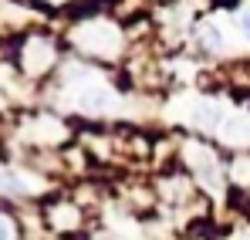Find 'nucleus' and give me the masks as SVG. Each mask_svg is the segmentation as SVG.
<instances>
[{
	"mask_svg": "<svg viewBox=\"0 0 250 240\" xmlns=\"http://www.w3.org/2000/svg\"><path fill=\"white\" fill-rule=\"evenodd\" d=\"M200 41H203V47H209V51H220V47H223V31L213 27V24H207L203 34H200Z\"/></svg>",
	"mask_w": 250,
	"mask_h": 240,
	"instance_id": "obj_7",
	"label": "nucleus"
},
{
	"mask_svg": "<svg viewBox=\"0 0 250 240\" xmlns=\"http://www.w3.org/2000/svg\"><path fill=\"white\" fill-rule=\"evenodd\" d=\"M220 135H223L227 142H233V146L250 142V115H230V119L223 122Z\"/></svg>",
	"mask_w": 250,
	"mask_h": 240,
	"instance_id": "obj_5",
	"label": "nucleus"
},
{
	"mask_svg": "<svg viewBox=\"0 0 250 240\" xmlns=\"http://www.w3.org/2000/svg\"><path fill=\"white\" fill-rule=\"evenodd\" d=\"M112 91L105 88V85H84L82 91H78V109L82 112H88V115H102V112H108L112 109Z\"/></svg>",
	"mask_w": 250,
	"mask_h": 240,
	"instance_id": "obj_3",
	"label": "nucleus"
},
{
	"mask_svg": "<svg viewBox=\"0 0 250 240\" xmlns=\"http://www.w3.org/2000/svg\"><path fill=\"white\" fill-rule=\"evenodd\" d=\"M51 61H54V47H51L47 41H31V44L24 47V68H27L31 75H41Z\"/></svg>",
	"mask_w": 250,
	"mask_h": 240,
	"instance_id": "obj_4",
	"label": "nucleus"
},
{
	"mask_svg": "<svg viewBox=\"0 0 250 240\" xmlns=\"http://www.w3.org/2000/svg\"><path fill=\"white\" fill-rule=\"evenodd\" d=\"M0 240H14V223L7 217H0Z\"/></svg>",
	"mask_w": 250,
	"mask_h": 240,
	"instance_id": "obj_9",
	"label": "nucleus"
},
{
	"mask_svg": "<svg viewBox=\"0 0 250 240\" xmlns=\"http://www.w3.org/2000/svg\"><path fill=\"white\" fill-rule=\"evenodd\" d=\"M78 210L75 206H54V213H51V223L58 227V230H71V227H78Z\"/></svg>",
	"mask_w": 250,
	"mask_h": 240,
	"instance_id": "obj_6",
	"label": "nucleus"
},
{
	"mask_svg": "<svg viewBox=\"0 0 250 240\" xmlns=\"http://www.w3.org/2000/svg\"><path fill=\"white\" fill-rule=\"evenodd\" d=\"M237 179H240V183H250V159L237 162Z\"/></svg>",
	"mask_w": 250,
	"mask_h": 240,
	"instance_id": "obj_8",
	"label": "nucleus"
},
{
	"mask_svg": "<svg viewBox=\"0 0 250 240\" xmlns=\"http://www.w3.org/2000/svg\"><path fill=\"white\" fill-rule=\"evenodd\" d=\"M186 153H189V166H193L196 179H200L207 190H216V186H220V166L213 159V153L203 149V146H189Z\"/></svg>",
	"mask_w": 250,
	"mask_h": 240,
	"instance_id": "obj_2",
	"label": "nucleus"
},
{
	"mask_svg": "<svg viewBox=\"0 0 250 240\" xmlns=\"http://www.w3.org/2000/svg\"><path fill=\"white\" fill-rule=\"evenodd\" d=\"M240 27H244V34L250 38V10H247V14H240Z\"/></svg>",
	"mask_w": 250,
	"mask_h": 240,
	"instance_id": "obj_10",
	"label": "nucleus"
},
{
	"mask_svg": "<svg viewBox=\"0 0 250 240\" xmlns=\"http://www.w3.org/2000/svg\"><path fill=\"white\" fill-rule=\"evenodd\" d=\"M78 41H82L88 51H102V54H108V51H115L119 34H115L112 24H105V21H91V24H84V27H82Z\"/></svg>",
	"mask_w": 250,
	"mask_h": 240,
	"instance_id": "obj_1",
	"label": "nucleus"
}]
</instances>
